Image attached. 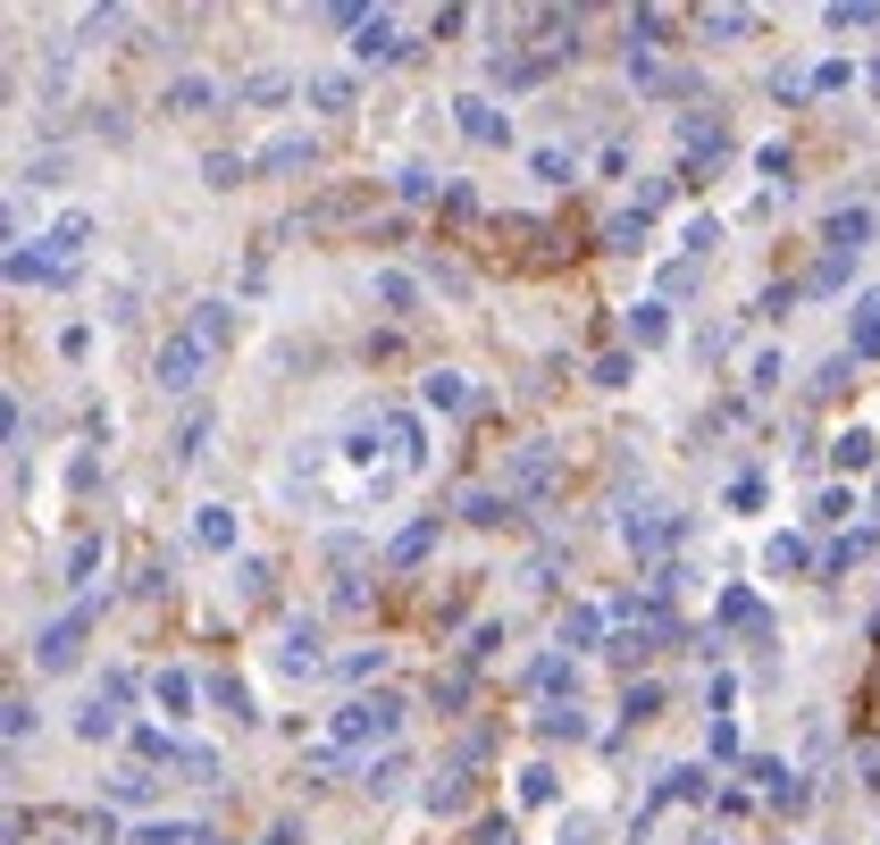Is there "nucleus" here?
Here are the masks:
<instances>
[{
	"instance_id": "obj_1",
	"label": "nucleus",
	"mask_w": 880,
	"mask_h": 845,
	"mask_svg": "<svg viewBox=\"0 0 880 845\" xmlns=\"http://www.w3.org/2000/svg\"><path fill=\"white\" fill-rule=\"evenodd\" d=\"M84 628H93V602H76L68 620H51V628H42V637H34V661H42V670H68V661L84 653Z\"/></svg>"
},
{
	"instance_id": "obj_2",
	"label": "nucleus",
	"mask_w": 880,
	"mask_h": 845,
	"mask_svg": "<svg viewBox=\"0 0 880 845\" xmlns=\"http://www.w3.org/2000/svg\"><path fill=\"white\" fill-rule=\"evenodd\" d=\"M395 720H402V703H395V695H361V703H345L336 736H345V745H369V736H395Z\"/></svg>"
},
{
	"instance_id": "obj_3",
	"label": "nucleus",
	"mask_w": 880,
	"mask_h": 845,
	"mask_svg": "<svg viewBox=\"0 0 880 845\" xmlns=\"http://www.w3.org/2000/svg\"><path fill=\"white\" fill-rule=\"evenodd\" d=\"M202 360H211V343L193 336V327H176V336L160 343V394H185V385H193V369H202Z\"/></svg>"
},
{
	"instance_id": "obj_4",
	"label": "nucleus",
	"mask_w": 880,
	"mask_h": 845,
	"mask_svg": "<svg viewBox=\"0 0 880 845\" xmlns=\"http://www.w3.org/2000/svg\"><path fill=\"white\" fill-rule=\"evenodd\" d=\"M310 159H319V143H310V134H277V143H260V159H252V168H260V176H286V168H310Z\"/></svg>"
},
{
	"instance_id": "obj_5",
	"label": "nucleus",
	"mask_w": 880,
	"mask_h": 845,
	"mask_svg": "<svg viewBox=\"0 0 880 845\" xmlns=\"http://www.w3.org/2000/svg\"><path fill=\"white\" fill-rule=\"evenodd\" d=\"M863 235H872V218H863V209H839V218L822 226V244H830V260H856V251H863Z\"/></svg>"
},
{
	"instance_id": "obj_6",
	"label": "nucleus",
	"mask_w": 880,
	"mask_h": 845,
	"mask_svg": "<svg viewBox=\"0 0 880 845\" xmlns=\"http://www.w3.org/2000/svg\"><path fill=\"white\" fill-rule=\"evenodd\" d=\"M193 336H202V343H211V352H227V336H235V310H227V301H193Z\"/></svg>"
},
{
	"instance_id": "obj_7",
	"label": "nucleus",
	"mask_w": 880,
	"mask_h": 845,
	"mask_svg": "<svg viewBox=\"0 0 880 845\" xmlns=\"http://www.w3.org/2000/svg\"><path fill=\"white\" fill-rule=\"evenodd\" d=\"M453 110H461V134H470V143H503V117L487 110L479 93H470V101H453Z\"/></svg>"
},
{
	"instance_id": "obj_8",
	"label": "nucleus",
	"mask_w": 880,
	"mask_h": 845,
	"mask_svg": "<svg viewBox=\"0 0 880 845\" xmlns=\"http://www.w3.org/2000/svg\"><path fill=\"white\" fill-rule=\"evenodd\" d=\"M277 661H286V670H319V628H286V645H277Z\"/></svg>"
},
{
	"instance_id": "obj_9",
	"label": "nucleus",
	"mask_w": 880,
	"mask_h": 845,
	"mask_svg": "<svg viewBox=\"0 0 880 845\" xmlns=\"http://www.w3.org/2000/svg\"><path fill=\"white\" fill-rule=\"evenodd\" d=\"M352 51H361V59H402V34H395V25H386V18H369Z\"/></svg>"
},
{
	"instance_id": "obj_10",
	"label": "nucleus",
	"mask_w": 880,
	"mask_h": 845,
	"mask_svg": "<svg viewBox=\"0 0 880 845\" xmlns=\"http://www.w3.org/2000/svg\"><path fill=\"white\" fill-rule=\"evenodd\" d=\"M193 536H202V545H211V553H227V545H235V519H227V511L211 503V511H202V519H193Z\"/></svg>"
},
{
	"instance_id": "obj_11",
	"label": "nucleus",
	"mask_w": 880,
	"mask_h": 845,
	"mask_svg": "<svg viewBox=\"0 0 880 845\" xmlns=\"http://www.w3.org/2000/svg\"><path fill=\"white\" fill-rule=\"evenodd\" d=\"M856 352H880V293L856 301Z\"/></svg>"
},
{
	"instance_id": "obj_12",
	"label": "nucleus",
	"mask_w": 880,
	"mask_h": 845,
	"mask_svg": "<svg viewBox=\"0 0 880 845\" xmlns=\"http://www.w3.org/2000/svg\"><path fill=\"white\" fill-rule=\"evenodd\" d=\"M310 101L319 110H352V75H310Z\"/></svg>"
},
{
	"instance_id": "obj_13",
	"label": "nucleus",
	"mask_w": 880,
	"mask_h": 845,
	"mask_svg": "<svg viewBox=\"0 0 880 845\" xmlns=\"http://www.w3.org/2000/svg\"><path fill=\"white\" fill-rule=\"evenodd\" d=\"M202 176H211V185H244L252 159H235V151H211V159H202Z\"/></svg>"
},
{
	"instance_id": "obj_14",
	"label": "nucleus",
	"mask_w": 880,
	"mask_h": 845,
	"mask_svg": "<svg viewBox=\"0 0 880 845\" xmlns=\"http://www.w3.org/2000/svg\"><path fill=\"white\" fill-rule=\"evenodd\" d=\"M420 394H428V411H461V377H453V369H437Z\"/></svg>"
},
{
	"instance_id": "obj_15",
	"label": "nucleus",
	"mask_w": 880,
	"mask_h": 845,
	"mask_svg": "<svg viewBox=\"0 0 880 845\" xmlns=\"http://www.w3.org/2000/svg\"><path fill=\"white\" fill-rule=\"evenodd\" d=\"M461 511H470V519H479V527H495V519H512V494H470V503H461Z\"/></svg>"
},
{
	"instance_id": "obj_16",
	"label": "nucleus",
	"mask_w": 880,
	"mask_h": 845,
	"mask_svg": "<svg viewBox=\"0 0 880 845\" xmlns=\"http://www.w3.org/2000/svg\"><path fill=\"white\" fill-rule=\"evenodd\" d=\"M168 110H211V84H202V75H176V84H168Z\"/></svg>"
},
{
	"instance_id": "obj_17",
	"label": "nucleus",
	"mask_w": 880,
	"mask_h": 845,
	"mask_svg": "<svg viewBox=\"0 0 880 845\" xmlns=\"http://www.w3.org/2000/svg\"><path fill=\"white\" fill-rule=\"evenodd\" d=\"M428 545H437V519H420V527H402V536H395V561H420Z\"/></svg>"
},
{
	"instance_id": "obj_18",
	"label": "nucleus",
	"mask_w": 880,
	"mask_h": 845,
	"mask_svg": "<svg viewBox=\"0 0 880 845\" xmlns=\"http://www.w3.org/2000/svg\"><path fill=\"white\" fill-rule=\"evenodd\" d=\"M630 336L637 343H663V310H654V301H637V310H630Z\"/></svg>"
},
{
	"instance_id": "obj_19",
	"label": "nucleus",
	"mask_w": 880,
	"mask_h": 845,
	"mask_svg": "<svg viewBox=\"0 0 880 845\" xmlns=\"http://www.w3.org/2000/svg\"><path fill=\"white\" fill-rule=\"evenodd\" d=\"M110 795H117V804H143V795H152V771H117Z\"/></svg>"
},
{
	"instance_id": "obj_20",
	"label": "nucleus",
	"mask_w": 880,
	"mask_h": 845,
	"mask_svg": "<svg viewBox=\"0 0 880 845\" xmlns=\"http://www.w3.org/2000/svg\"><path fill=\"white\" fill-rule=\"evenodd\" d=\"M378 301H386V310H411V301H420V285H411V277H378Z\"/></svg>"
},
{
	"instance_id": "obj_21",
	"label": "nucleus",
	"mask_w": 880,
	"mask_h": 845,
	"mask_svg": "<svg viewBox=\"0 0 880 845\" xmlns=\"http://www.w3.org/2000/svg\"><path fill=\"white\" fill-rule=\"evenodd\" d=\"M160 703H168V720H176V712L193 703V678H185V670H168V678H160Z\"/></svg>"
},
{
	"instance_id": "obj_22",
	"label": "nucleus",
	"mask_w": 880,
	"mask_h": 845,
	"mask_svg": "<svg viewBox=\"0 0 880 845\" xmlns=\"http://www.w3.org/2000/svg\"><path fill=\"white\" fill-rule=\"evenodd\" d=\"M76 729H84V736H110V729H117V712H110V695H101V703H84V712H76Z\"/></svg>"
},
{
	"instance_id": "obj_23",
	"label": "nucleus",
	"mask_w": 880,
	"mask_h": 845,
	"mask_svg": "<svg viewBox=\"0 0 880 845\" xmlns=\"http://www.w3.org/2000/svg\"><path fill=\"white\" fill-rule=\"evenodd\" d=\"M93 569H101V536H84V545L68 553V578H93Z\"/></svg>"
},
{
	"instance_id": "obj_24",
	"label": "nucleus",
	"mask_w": 880,
	"mask_h": 845,
	"mask_svg": "<svg viewBox=\"0 0 880 845\" xmlns=\"http://www.w3.org/2000/svg\"><path fill=\"white\" fill-rule=\"evenodd\" d=\"M268 845H303V828H294V821H277V828H268Z\"/></svg>"
},
{
	"instance_id": "obj_25",
	"label": "nucleus",
	"mask_w": 880,
	"mask_h": 845,
	"mask_svg": "<svg viewBox=\"0 0 880 845\" xmlns=\"http://www.w3.org/2000/svg\"><path fill=\"white\" fill-rule=\"evenodd\" d=\"M872 503H880V486H872Z\"/></svg>"
}]
</instances>
